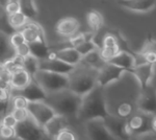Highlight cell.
Wrapping results in <instances>:
<instances>
[{"label":"cell","instance_id":"obj_42","mask_svg":"<svg viewBox=\"0 0 156 140\" xmlns=\"http://www.w3.org/2000/svg\"><path fill=\"white\" fill-rule=\"evenodd\" d=\"M15 55L18 57L25 58L26 55H30V49H29V44L27 42H24L23 44L19 45L18 47L15 48Z\"/></svg>","mask_w":156,"mask_h":140},{"label":"cell","instance_id":"obj_46","mask_svg":"<svg viewBox=\"0 0 156 140\" xmlns=\"http://www.w3.org/2000/svg\"><path fill=\"white\" fill-rule=\"evenodd\" d=\"M9 106H11V100L9 101H1L0 100V114L4 115L9 111Z\"/></svg>","mask_w":156,"mask_h":140},{"label":"cell","instance_id":"obj_10","mask_svg":"<svg viewBox=\"0 0 156 140\" xmlns=\"http://www.w3.org/2000/svg\"><path fill=\"white\" fill-rule=\"evenodd\" d=\"M105 126L108 129L109 133L112 135L115 139H128L130 138V134L127 128L126 119L109 114L106 118L103 119Z\"/></svg>","mask_w":156,"mask_h":140},{"label":"cell","instance_id":"obj_34","mask_svg":"<svg viewBox=\"0 0 156 140\" xmlns=\"http://www.w3.org/2000/svg\"><path fill=\"white\" fill-rule=\"evenodd\" d=\"M54 139L57 140H76L78 139V136L76 135L73 130H71L69 127H65L64 129H62L59 131V133L55 136Z\"/></svg>","mask_w":156,"mask_h":140},{"label":"cell","instance_id":"obj_31","mask_svg":"<svg viewBox=\"0 0 156 140\" xmlns=\"http://www.w3.org/2000/svg\"><path fill=\"white\" fill-rule=\"evenodd\" d=\"M120 47L119 46H115V47H103V46H100L99 47V52H100V55H101L102 60L104 62H108L110 61L112 58L117 55L118 52L120 51Z\"/></svg>","mask_w":156,"mask_h":140},{"label":"cell","instance_id":"obj_8","mask_svg":"<svg viewBox=\"0 0 156 140\" xmlns=\"http://www.w3.org/2000/svg\"><path fill=\"white\" fill-rule=\"evenodd\" d=\"M126 72L127 71L124 68H121L115 64L106 62L98 70L97 84L99 86H101V87L105 88L106 86L119 82Z\"/></svg>","mask_w":156,"mask_h":140},{"label":"cell","instance_id":"obj_40","mask_svg":"<svg viewBox=\"0 0 156 140\" xmlns=\"http://www.w3.org/2000/svg\"><path fill=\"white\" fill-rule=\"evenodd\" d=\"M138 57L142 59V62L156 65V52L155 51H140Z\"/></svg>","mask_w":156,"mask_h":140},{"label":"cell","instance_id":"obj_22","mask_svg":"<svg viewBox=\"0 0 156 140\" xmlns=\"http://www.w3.org/2000/svg\"><path fill=\"white\" fill-rule=\"evenodd\" d=\"M136 110V100L133 101L131 99H122L118 101V104L115 106L114 115L120 117V118L127 119L130 117Z\"/></svg>","mask_w":156,"mask_h":140},{"label":"cell","instance_id":"obj_5","mask_svg":"<svg viewBox=\"0 0 156 140\" xmlns=\"http://www.w3.org/2000/svg\"><path fill=\"white\" fill-rule=\"evenodd\" d=\"M151 114L136 110L130 117L126 119L127 128L130 133V137L132 136H146L147 134L152 133L151 128Z\"/></svg>","mask_w":156,"mask_h":140},{"label":"cell","instance_id":"obj_24","mask_svg":"<svg viewBox=\"0 0 156 140\" xmlns=\"http://www.w3.org/2000/svg\"><path fill=\"white\" fill-rule=\"evenodd\" d=\"M80 63L85 66H89L90 68L99 70L106 62H104V61L102 60L101 55H100V52H99V48H97V49L93 50V51H90L89 53H87L85 55H83Z\"/></svg>","mask_w":156,"mask_h":140},{"label":"cell","instance_id":"obj_41","mask_svg":"<svg viewBox=\"0 0 156 140\" xmlns=\"http://www.w3.org/2000/svg\"><path fill=\"white\" fill-rule=\"evenodd\" d=\"M12 96V89L9 84H1L0 85V100L9 101Z\"/></svg>","mask_w":156,"mask_h":140},{"label":"cell","instance_id":"obj_6","mask_svg":"<svg viewBox=\"0 0 156 140\" xmlns=\"http://www.w3.org/2000/svg\"><path fill=\"white\" fill-rule=\"evenodd\" d=\"M15 133H16V138L18 139L37 140L46 138L43 129L31 117L25 119L23 121L17 123L16 127H15Z\"/></svg>","mask_w":156,"mask_h":140},{"label":"cell","instance_id":"obj_20","mask_svg":"<svg viewBox=\"0 0 156 140\" xmlns=\"http://www.w3.org/2000/svg\"><path fill=\"white\" fill-rule=\"evenodd\" d=\"M67 117L56 114L55 116L52 117L51 119L43 127V132H44L46 138H52L54 139L55 136L59 133L62 129L67 127Z\"/></svg>","mask_w":156,"mask_h":140},{"label":"cell","instance_id":"obj_32","mask_svg":"<svg viewBox=\"0 0 156 140\" xmlns=\"http://www.w3.org/2000/svg\"><path fill=\"white\" fill-rule=\"evenodd\" d=\"M5 67L7 68V70L9 71V73H12V71L19 69V68H23L22 67V63H23V58L18 57V55H12L11 59L6 60L5 62H3Z\"/></svg>","mask_w":156,"mask_h":140},{"label":"cell","instance_id":"obj_45","mask_svg":"<svg viewBox=\"0 0 156 140\" xmlns=\"http://www.w3.org/2000/svg\"><path fill=\"white\" fill-rule=\"evenodd\" d=\"M9 71L7 70V68L5 67L3 62H0V80L2 82H5V83H9Z\"/></svg>","mask_w":156,"mask_h":140},{"label":"cell","instance_id":"obj_12","mask_svg":"<svg viewBox=\"0 0 156 140\" xmlns=\"http://www.w3.org/2000/svg\"><path fill=\"white\" fill-rule=\"evenodd\" d=\"M154 66L155 65L149 64V63L142 62L140 64H136L133 68L131 74L137 81L140 89L151 85V82L154 78Z\"/></svg>","mask_w":156,"mask_h":140},{"label":"cell","instance_id":"obj_28","mask_svg":"<svg viewBox=\"0 0 156 140\" xmlns=\"http://www.w3.org/2000/svg\"><path fill=\"white\" fill-rule=\"evenodd\" d=\"M7 21L15 30H20L28 21V19L21 12H18L12 15H7Z\"/></svg>","mask_w":156,"mask_h":140},{"label":"cell","instance_id":"obj_11","mask_svg":"<svg viewBox=\"0 0 156 140\" xmlns=\"http://www.w3.org/2000/svg\"><path fill=\"white\" fill-rule=\"evenodd\" d=\"M84 123L87 135L90 139H115L102 118L89 119Z\"/></svg>","mask_w":156,"mask_h":140},{"label":"cell","instance_id":"obj_3","mask_svg":"<svg viewBox=\"0 0 156 140\" xmlns=\"http://www.w3.org/2000/svg\"><path fill=\"white\" fill-rule=\"evenodd\" d=\"M98 70L83 65V67L74 68V70L69 74V87L68 89L79 96H84L92 89H94L97 84Z\"/></svg>","mask_w":156,"mask_h":140},{"label":"cell","instance_id":"obj_2","mask_svg":"<svg viewBox=\"0 0 156 140\" xmlns=\"http://www.w3.org/2000/svg\"><path fill=\"white\" fill-rule=\"evenodd\" d=\"M82 96H79L69 89L47 95L46 103L55 111L56 114L65 117L77 116L81 105Z\"/></svg>","mask_w":156,"mask_h":140},{"label":"cell","instance_id":"obj_25","mask_svg":"<svg viewBox=\"0 0 156 140\" xmlns=\"http://www.w3.org/2000/svg\"><path fill=\"white\" fill-rule=\"evenodd\" d=\"M87 23L89 25L90 32L96 34L104 25V18L100 12L96 9H90L87 14Z\"/></svg>","mask_w":156,"mask_h":140},{"label":"cell","instance_id":"obj_9","mask_svg":"<svg viewBox=\"0 0 156 140\" xmlns=\"http://www.w3.org/2000/svg\"><path fill=\"white\" fill-rule=\"evenodd\" d=\"M136 110L155 115L156 114V88L147 86L142 88L136 98Z\"/></svg>","mask_w":156,"mask_h":140},{"label":"cell","instance_id":"obj_33","mask_svg":"<svg viewBox=\"0 0 156 140\" xmlns=\"http://www.w3.org/2000/svg\"><path fill=\"white\" fill-rule=\"evenodd\" d=\"M101 46H103V47H115V46H119L118 35L112 34V32H106V34L103 36V38H102ZM120 49H121V48H120Z\"/></svg>","mask_w":156,"mask_h":140},{"label":"cell","instance_id":"obj_47","mask_svg":"<svg viewBox=\"0 0 156 140\" xmlns=\"http://www.w3.org/2000/svg\"><path fill=\"white\" fill-rule=\"evenodd\" d=\"M151 128H152L153 133H156V114L153 115L152 119H151Z\"/></svg>","mask_w":156,"mask_h":140},{"label":"cell","instance_id":"obj_30","mask_svg":"<svg viewBox=\"0 0 156 140\" xmlns=\"http://www.w3.org/2000/svg\"><path fill=\"white\" fill-rule=\"evenodd\" d=\"M97 48H99V47H98V45L96 44L95 40L89 39V40H87V41H84L83 43H81L80 45H78L76 47V49L78 50V52L83 57V55H85L87 53L93 51V50L97 49Z\"/></svg>","mask_w":156,"mask_h":140},{"label":"cell","instance_id":"obj_36","mask_svg":"<svg viewBox=\"0 0 156 140\" xmlns=\"http://www.w3.org/2000/svg\"><path fill=\"white\" fill-rule=\"evenodd\" d=\"M11 114L15 117V119L17 120V123L19 121H23L25 119L29 118V112L27 110V108H12V110L9 111Z\"/></svg>","mask_w":156,"mask_h":140},{"label":"cell","instance_id":"obj_35","mask_svg":"<svg viewBox=\"0 0 156 140\" xmlns=\"http://www.w3.org/2000/svg\"><path fill=\"white\" fill-rule=\"evenodd\" d=\"M28 100L21 94L14 93L11 96V106L12 108H27Z\"/></svg>","mask_w":156,"mask_h":140},{"label":"cell","instance_id":"obj_16","mask_svg":"<svg viewBox=\"0 0 156 140\" xmlns=\"http://www.w3.org/2000/svg\"><path fill=\"white\" fill-rule=\"evenodd\" d=\"M80 28L79 20L74 17H65L57 22L55 30L60 37L70 38L74 36Z\"/></svg>","mask_w":156,"mask_h":140},{"label":"cell","instance_id":"obj_7","mask_svg":"<svg viewBox=\"0 0 156 140\" xmlns=\"http://www.w3.org/2000/svg\"><path fill=\"white\" fill-rule=\"evenodd\" d=\"M27 110L29 112V116L41 128L48 123L52 117L56 115L55 111L46 101H28Z\"/></svg>","mask_w":156,"mask_h":140},{"label":"cell","instance_id":"obj_21","mask_svg":"<svg viewBox=\"0 0 156 140\" xmlns=\"http://www.w3.org/2000/svg\"><path fill=\"white\" fill-rule=\"evenodd\" d=\"M31 76L24 68H19V69L12 71L9 75V85L11 87L12 91H17L23 89L25 86H27L31 81Z\"/></svg>","mask_w":156,"mask_h":140},{"label":"cell","instance_id":"obj_17","mask_svg":"<svg viewBox=\"0 0 156 140\" xmlns=\"http://www.w3.org/2000/svg\"><path fill=\"white\" fill-rule=\"evenodd\" d=\"M118 3L130 12L148 13L156 6V0H119Z\"/></svg>","mask_w":156,"mask_h":140},{"label":"cell","instance_id":"obj_23","mask_svg":"<svg viewBox=\"0 0 156 140\" xmlns=\"http://www.w3.org/2000/svg\"><path fill=\"white\" fill-rule=\"evenodd\" d=\"M28 44H29L30 53H31L34 57H36L39 61L44 60V59H47L50 57L51 47L48 46L46 40L31 42V43H28Z\"/></svg>","mask_w":156,"mask_h":140},{"label":"cell","instance_id":"obj_27","mask_svg":"<svg viewBox=\"0 0 156 140\" xmlns=\"http://www.w3.org/2000/svg\"><path fill=\"white\" fill-rule=\"evenodd\" d=\"M20 12L28 20H34L37 16V9L34 0H18Z\"/></svg>","mask_w":156,"mask_h":140},{"label":"cell","instance_id":"obj_43","mask_svg":"<svg viewBox=\"0 0 156 140\" xmlns=\"http://www.w3.org/2000/svg\"><path fill=\"white\" fill-rule=\"evenodd\" d=\"M0 123L4 124V126H7V127L15 128V127H16V124H17V120L15 119V117L11 114V112H7V113H5L3 116H2Z\"/></svg>","mask_w":156,"mask_h":140},{"label":"cell","instance_id":"obj_19","mask_svg":"<svg viewBox=\"0 0 156 140\" xmlns=\"http://www.w3.org/2000/svg\"><path fill=\"white\" fill-rule=\"evenodd\" d=\"M21 34L23 35L25 42L31 43L36 41H43L45 39L44 30L39 24L32 21H27L21 29Z\"/></svg>","mask_w":156,"mask_h":140},{"label":"cell","instance_id":"obj_29","mask_svg":"<svg viewBox=\"0 0 156 140\" xmlns=\"http://www.w3.org/2000/svg\"><path fill=\"white\" fill-rule=\"evenodd\" d=\"M22 67H23L24 69L29 73L30 76L32 78V76L36 74L37 71L39 70V60L30 53V55L23 58Z\"/></svg>","mask_w":156,"mask_h":140},{"label":"cell","instance_id":"obj_18","mask_svg":"<svg viewBox=\"0 0 156 140\" xmlns=\"http://www.w3.org/2000/svg\"><path fill=\"white\" fill-rule=\"evenodd\" d=\"M112 64H115L119 66L121 68H124L127 72L131 73L133 68L137 64V59L133 53L130 51H126V50H120L117 55L110 61H108Z\"/></svg>","mask_w":156,"mask_h":140},{"label":"cell","instance_id":"obj_39","mask_svg":"<svg viewBox=\"0 0 156 140\" xmlns=\"http://www.w3.org/2000/svg\"><path fill=\"white\" fill-rule=\"evenodd\" d=\"M0 138L2 139H12L16 138V133H15V128L7 127L4 124L0 123Z\"/></svg>","mask_w":156,"mask_h":140},{"label":"cell","instance_id":"obj_37","mask_svg":"<svg viewBox=\"0 0 156 140\" xmlns=\"http://www.w3.org/2000/svg\"><path fill=\"white\" fill-rule=\"evenodd\" d=\"M3 9L6 15H12L20 12L19 1L18 0H6L5 4L3 6Z\"/></svg>","mask_w":156,"mask_h":140},{"label":"cell","instance_id":"obj_15","mask_svg":"<svg viewBox=\"0 0 156 140\" xmlns=\"http://www.w3.org/2000/svg\"><path fill=\"white\" fill-rule=\"evenodd\" d=\"M50 57L56 58L58 60L62 61V62L68 63V64L73 66H77L81 62V59H82V55L78 52L76 48L70 47V46L51 49Z\"/></svg>","mask_w":156,"mask_h":140},{"label":"cell","instance_id":"obj_14","mask_svg":"<svg viewBox=\"0 0 156 140\" xmlns=\"http://www.w3.org/2000/svg\"><path fill=\"white\" fill-rule=\"evenodd\" d=\"M17 93L23 95L25 98L28 101H45L47 98L48 94L46 93V91L43 89L41 86L37 84L34 78H31V81L27 86H25L23 89L17 91H12V94Z\"/></svg>","mask_w":156,"mask_h":140},{"label":"cell","instance_id":"obj_13","mask_svg":"<svg viewBox=\"0 0 156 140\" xmlns=\"http://www.w3.org/2000/svg\"><path fill=\"white\" fill-rule=\"evenodd\" d=\"M75 67L76 66L70 65L68 63H65L53 57H49L47 59H44V60L39 61V69L51 71V72H56V73H62V74L69 75L74 70Z\"/></svg>","mask_w":156,"mask_h":140},{"label":"cell","instance_id":"obj_49","mask_svg":"<svg viewBox=\"0 0 156 140\" xmlns=\"http://www.w3.org/2000/svg\"><path fill=\"white\" fill-rule=\"evenodd\" d=\"M1 84H9V83H5V82H2L1 80H0V85H1Z\"/></svg>","mask_w":156,"mask_h":140},{"label":"cell","instance_id":"obj_38","mask_svg":"<svg viewBox=\"0 0 156 140\" xmlns=\"http://www.w3.org/2000/svg\"><path fill=\"white\" fill-rule=\"evenodd\" d=\"M9 43H11V45L14 47V49L25 42L23 35L21 34L20 30H16V32H14L12 35H9Z\"/></svg>","mask_w":156,"mask_h":140},{"label":"cell","instance_id":"obj_44","mask_svg":"<svg viewBox=\"0 0 156 140\" xmlns=\"http://www.w3.org/2000/svg\"><path fill=\"white\" fill-rule=\"evenodd\" d=\"M140 51H155L156 52V40L149 38L147 39L143 45Z\"/></svg>","mask_w":156,"mask_h":140},{"label":"cell","instance_id":"obj_48","mask_svg":"<svg viewBox=\"0 0 156 140\" xmlns=\"http://www.w3.org/2000/svg\"><path fill=\"white\" fill-rule=\"evenodd\" d=\"M5 2H6V0H0V6L3 7V6L5 4Z\"/></svg>","mask_w":156,"mask_h":140},{"label":"cell","instance_id":"obj_4","mask_svg":"<svg viewBox=\"0 0 156 140\" xmlns=\"http://www.w3.org/2000/svg\"><path fill=\"white\" fill-rule=\"evenodd\" d=\"M47 94L59 92L69 87V75L39 69L32 76Z\"/></svg>","mask_w":156,"mask_h":140},{"label":"cell","instance_id":"obj_26","mask_svg":"<svg viewBox=\"0 0 156 140\" xmlns=\"http://www.w3.org/2000/svg\"><path fill=\"white\" fill-rule=\"evenodd\" d=\"M15 55V49L9 43V36L0 32V62H5Z\"/></svg>","mask_w":156,"mask_h":140},{"label":"cell","instance_id":"obj_1","mask_svg":"<svg viewBox=\"0 0 156 140\" xmlns=\"http://www.w3.org/2000/svg\"><path fill=\"white\" fill-rule=\"evenodd\" d=\"M109 114L104 87L97 85L89 93L82 96L81 105H80L77 117L80 120L87 121L93 118L104 119Z\"/></svg>","mask_w":156,"mask_h":140}]
</instances>
